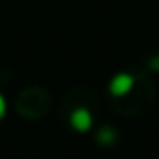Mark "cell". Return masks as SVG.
Instances as JSON below:
<instances>
[{"instance_id":"6da1fadb","label":"cell","mask_w":159,"mask_h":159,"mask_svg":"<svg viewBox=\"0 0 159 159\" xmlns=\"http://www.w3.org/2000/svg\"><path fill=\"white\" fill-rule=\"evenodd\" d=\"M133 84H135L133 75H129V73H118V75H114V77L111 79V83H109V92H111L112 96L120 98V96L129 94L131 88H133Z\"/></svg>"},{"instance_id":"7a4b0ae2","label":"cell","mask_w":159,"mask_h":159,"mask_svg":"<svg viewBox=\"0 0 159 159\" xmlns=\"http://www.w3.org/2000/svg\"><path fill=\"white\" fill-rule=\"evenodd\" d=\"M73 129H77L79 133H86L92 125V114L84 109V107H79L71 112V118H69Z\"/></svg>"},{"instance_id":"3957f363","label":"cell","mask_w":159,"mask_h":159,"mask_svg":"<svg viewBox=\"0 0 159 159\" xmlns=\"http://www.w3.org/2000/svg\"><path fill=\"white\" fill-rule=\"evenodd\" d=\"M114 139H116V133H114L111 127L103 129V131L99 133V137H98V140H99V142H103V144H111Z\"/></svg>"},{"instance_id":"277c9868","label":"cell","mask_w":159,"mask_h":159,"mask_svg":"<svg viewBox=\"0 0 159 159\" xmlns=\"http://www.w3.org/2000/svg\"><path fill=\"white\" fill-rule=\"evenodd\" d=\"M4 114H6V99L0 94V118H4Z\"/></svg>"},{"instance_id":"5b68a950","label":"cell","mask_w":159,"mask_h":159,"mask_svg":"<svg viewBox=\"0 0 159 159\" xmlns=\"http://www.w3.org/2000/svg\"><path fill=\"white\" fill-rule=\"evenodd\" d=\"M150 66H152V67H153V69H159V58H153V60H152V64H150Z\"/></svg>"}]
</instances>
